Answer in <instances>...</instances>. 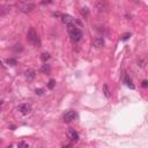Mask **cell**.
<instances>
[{"label":"cell","instance_id":"1","mask_svg":"<svg viewBox=\"0 0 148 148\" xmlns=\"http://www.w3.org/2000/svg\"><path fill=\"white\" fill-rule=\"evenodd\" d=\"M67 31H68L69 36H71V38L73 39L74 42H79V40H81V38H82V31H81L73 22L67 24Z\"/></svg>","mask_w":148,"mask_h":148},{"label":"cell","instance_id":"2","mask_svg":"<svg viewBox=\"0 0 148 148\" xmlns=\"http://www.w3.org/2000/svg\"><path fill=\"white\" fill-rule=\"evenodd\" d=\"M27 40L30 45L35 46V48H39L40 46V39H39V36L38 34L36 33L34 28H30L27 34Z\"/></svg>","mask_w":148,"mask_h":148},{"label":"cell","instance_id":"3","mask_svg":"<svg viewBox=\"0 0 148 148\" xmlns=\"http://www.w3.org/2000/svg\"><path fill=\"white\" fill-rule=\"evenodd\" d=\"M75 118H76V112L73 110H69L63 116V119L65 123H72L73 120H75Z\"/></svg>","mask_w":148,"mask_h":148},{"label":"cell","instance_id":"4","mask_svg":"<svg viewBox=\"0 0 148 148\" xmlns=\"http://www.w3.org/2000/svg\"><path fill=\"white\" fill-rule=\"evenodd\" d=\"M67 137L71 141H74V142H78V141H79V133L73 129H71L67 131Z\"/></svg>","mask_w":148,"mask_h":148},{"label":"cell","instance_id":"5","mask_svg":"<svg viewBox=\"0 0 148 148\" xmlns=\"http://www.w3.org/2000/svg\"><path fill=\"white\" fill-rule=\"evenodd\" d=\"M35 9V5L34 4H24L20 7V11L22 13H31Z\"/></svg>","mask_w":148,"mask_h":148},{"label":"cell","instance_id":"6","mask_svg":"<svg viewBox=\"0 0 148 148\" xmlns=\"http://www.w3.org/2000/svg\"><path fill=\"white\" fill-rule=\"evenodd\" d=\"M17 110H19L22 115H28V114H30V111H31V106L29 105V104H21V105L17 108Z\"/></svg>","mask_w":148,"mask_h":148},{"label":"cell","instance_id":"7","mask_svg":"<svg viewBox=\"0 0 148 148\" xmlns=\"http://www.w3.org/2000/svg\"><path fill=\"white\" fill-rule=\"evenodd\" d=\"M35 76H36V72L34 71V69H28V71H25L24 73V78L27 79L28 81H31L35 79Z\"/></svg>","mask_w":148,"mask_h":148},{"label":"cell","instance_id":"8","mask_svg":"<svg viewBox=\"0 0 148 148\" xmlns=\"http://www.w3.org/2000/svg\"><path fill=\"white\" fill-rule=\"evenodd\" d=\"M93 43H94V46H96L97 49H101V48H103V46H104V39H103V37H96Z\"/></svg>","mask_w":148,"mask_h":148},{"label":"cell","instance_id":"9","mask_svg":"<svg viewBox=\"0 0 148 148\" xmlns=\"http://www.w3.org/2000/svg\"><path fill=\"white\" fill-rule=\"evenodd\" d=\"M62 21L64 24H69V23L73 22V17H72L71 15H68V14H65V15H62Z\"/></svg>","mask_w":148,"mask_h":148},{"label":"cell","instance_id":"10","mask_svg":"<svg viewBox=\"0 0 148 148\" xmlns=\"http://www.w3.org/2000/svg\"><path fill=\"white\" fill-rule=\"evenodd\" d=\"M40 72H42L43 74H50L51 66L49 65V64H44V65H42V67H40Z\"/></svg>","mask_w":148,"mask_h":148},{"label":"cell","instance_id":"11","mask_svg":"<svg viewBox=\"0 0 148 148\" xmlns=\"http://www.w3.org/2000/svg\"><path fill=\"white\" fill-rule=\"evenodd\" d=\"M124 81H125V83H126V85L129 86V87H130V88H131V89H134V88H135V87L133 86V83H132V80H131V78H130L129 75H125V78H124Z\"/></svg>","mask_w":148,"mask_h":148},{"label":"cell","instance_id":"12","mask_svg":"<svg viewBox=\"0 0 148 148\" xmlns=\"http://www.w3.org/2000/svg\"><path fill=\"white\" fill-rule=\"evenodd\" d=\"M103 93H104V95H105V97H106V98H110V96H111V93H110L109 86L106 85V83L103 86Z\"/></svg>","mask_w":148,"mask_h":148},{"label":"cell","instance_id":"13","mask_svg":"<svg viewBox=\"0 0 148 148\" xmlns=\"http://www.w3.org/2000/svg\"><path fill=\"white\" fill-rule=\"evenodd\" d=\"M8 12H9V7H7V6L0 7V15H6Z\"/></svg>","mask_w":148,"mask_h":148},{"label":"cell","instance_id":"14","mask_svg":"<svg viewBox=\"0 0 148 148\" xmlns=\"http://www.w3.org/2000/svg\"><path fill=\"white\" fill-rule=\"evenodd\" d=\"M49 59H50V54H49L48 52H44V53H42V56H40V60H42V62L46 63Z\"/></svg>","mask_w":148,"mask_h":148},{"label":"cell","instance_id":"15","mask_svg":"<svg viewBox=\"0 0 148 148\" xmlns=\"http://www.w3.org/2000/svg\"><path fill=\"white\" fill-rule=\"evenodd\" d=\"M6 63L8 64V65H11V66H15L17 62H16V59H14V58H8L7 60H6Z\"/></svg>","mask_w":148,"mask_h":148},{"label":"cell","instance_id":"16","mask_svg":"<svg viewBox=\"0 0 148 148\" xmlns=\"http://www.w3.org/2000/svg\"><path fill=\"white\" fill-rule=\"evenodd\" d=\"M81 14L83 15V17H87V16H88V14H89L88 7H82V8H81Z\"/></svg>","mask_w":148,"mask_h":148},{"label":"cell","instance_id":"17","mask_svg":"<svg viewBox=\"0 0 148 148\" xmlns=\"http://www.w3.org/2000/svg\"><path fill=\"white\" fill-rule=\"evenodd\" d=\"M54 86H56V81H54L53 79H51L50 81H49V83H48V88L49 89H53Z\"/></svg>","mask_w":148,"mask_h":148},{"label":"cell","instance_id":"18","mask_svg":"<svg viewBox=\"0 0 148 148\" xmlns=\"http://www.w3.org/2000/svg\"><path fill=\"white\" fill-rule=\"evenodd\" d=\"M13 50L15 51V52H21L23 50V48H22V44H15V46L13 48Z\"/></svg>","mask_w":148,"mask_h":148},{"label":"cell","instance_id":"19","mask_svg":"<svg viewBox=\"0 0 148 148\" xmlns=\"http://www.w3.org/2000/svg\"><path fill=\"white\" fill-rule=\"evenodd\" d=\"M131 37V33H126V34H124L123 36H121V40H127Z\"/></svg>","mask_w":148,"mask_h":148},{"label":"cell","instance_id":"20","mask_svg":"<svg viewBox=\"0 0 148 148\" xmlns=\"http://www.w3.org/2000/svg\"><path fill=\"white\" fill-rule=\"evenodd\" d=\"M35 93H36V95H43V93H44V90H43L42 88H38V89H36V90H35Z\"/></svg>","mask_w":148,"mask_h":148},{"label":"cell","instance_id":"21","mask_svg":"<svg viewBox=\"0 0 148 148\" xmlns=\"http://www.w3.org/2000/svg\"><path fill=\"white\" fill-rule=\"evenodd\" d=\"M42 5H49V4H52V0H42L40 1Z\"/></svg>","mask_w":148,"mask_h":148},{"label":"cell","instance_id":"22","mask_svg":"<svg viewBox=\"0 0 148 148\" xmlns=\"http://www.w3.org/2000/svg\"><path fill=\"white\" fill-rule=\"evenodd\" d=\"M16 146L17 147H29V145L28 144H24V142H21V144H17Z\"/></svg>","mask_w":148,"mask_h":148},{"label":"cell","instance_id":"23","mask_svg":"<svg viewBox=\"0 0 148 148\" xmlns=\"http://www.w3.org/2000/svg\"><path fill=\"white\" fill-rule=\"evenodd\" d=\"M141 86H142L144 88H147V86H148V81H147V80H144V81H142V83H141Z\"/></svg>","mask_w":148,"mask_h":148},{"label":"cell","instance_id":"24","mask_svg":"<svg viewBox=\"0 0 148 148\" xmlns=\"http://www.w3.org/2000/svg\"><path fill=\"white\" fill-rule=\"evenodd\" d=\"M2 103H4V102H2V101H0V109H1V106H2Z\"/></svg>","mask_w":148,"mask_h":148},{"label":"cell","instance_id":"25","mask_svg":"<svg viewBox=\"0 0 148 148\" xmlns=\"http://www.w3.org/2000/svg\"><path fill=\"white\" fill-rule=\"evenodd\" d=\"M0 66H1V67H4V65H2V63H1V60H0Z\"/></svg>","mask_w":148,"mask_h":148},{"label":"cell","instance_id":"26","mask_svg":"<svg viewBox=\"0 0 148 148\" xmlns=\"http://www.w3.org/2000/svg\"><path fill=\"white\" fill-rule=\"evenodd\" d=\"M0 142H1V140H0Z\"/></svg>","mask_w":148,"mask_h":148}]
</instances>
